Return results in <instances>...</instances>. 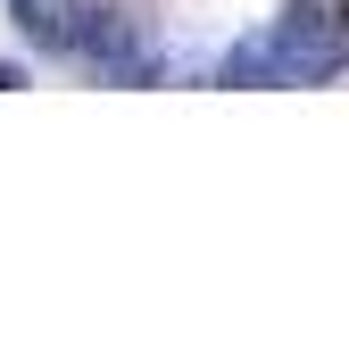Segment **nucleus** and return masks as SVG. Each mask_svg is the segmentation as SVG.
Returning a JSON list of instances; mask_svg holds the SVG:
<instances>
[{"instance_id": "f257e3e1", "label": "nucleus", "mask_w": 349, "mask_h": 358, "mask_svg": "<svg viewBox=\"0 0 349 358\" xmlns=\"http://www.w3.org/2000/svg\"><path fill=\"white\" fill-rule=\"evenodd\" d=\"M341 67H349V0H291L266 42L233 50L225 76H242V84H325Z\"/></svg>"}, {"instance_id": "f03ea898", "label": "nucleus", "mask_w": 349, "mask_h": 358, "mask_svg": "<svg viewBox=\"0 0 349 358\" xmlns=\"http://www.w3.org/2000/svg\"><path fill=\"white\" fill-rule=\"evenodd\" d=\"M17 34L42 50H75V59H125V17L117 0H8Z\"/></svg>"}]
</instances>
